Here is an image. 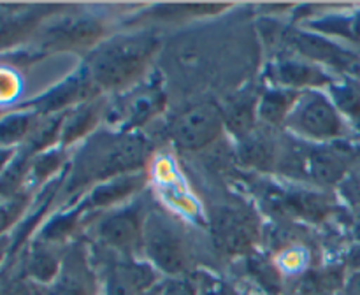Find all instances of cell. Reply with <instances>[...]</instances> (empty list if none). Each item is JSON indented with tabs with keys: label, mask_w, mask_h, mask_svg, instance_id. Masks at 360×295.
<instances>
[{
	"label": "cell",
	"mask_w": 360,
	"mask_h": 295,
	"mask_svg": "<svg viewBox=\"0 0 360 295\" xmlns=\"http://www.w3.org/2000/svg\"><path fill=\"white\" fill-rule=\"evenodd\" d=\"M104 112L105 102L101 97L67 111L62 126V137H60V144L63 150L76 144L77 140L88 139V136L97 129Z\"/></svg>",
	"instance_id": "cell-20"
},
{
	"label": "cell",
	"mask_w": 360,
	"mask_h": 295,
	"mask_svg": "<svg viewBox=\"0 0 360 295\" xmlns=\"http://www.w3.org/2000/svg\"><path fill=\"white\" fill-rule=\"evenodd\" d=\"M160 281V273L150 262L116 256L105 266L104 295H141Z\"/></svg>",
	"instance_id": "cell-12"
},
{
	"label": "cell",
	"mask_w": 360,
	"mask_h": 295,
	"mask_svg": "<svg viewBox=\"0 0 360 295\" xmlns=\"http://www.w3.org/2000/svg\"><path fill=\"white\" fill-rule=\"evenodd\" d=\"M245 274L262 295L287 294V277L281 273L278 262L264 253L253 251L245 256Z\"/></svg>",
	"instance_id": "cell-22"
},
{
	"label": "cell",
	"mask_w": 360,
	"mask_h": 295,
	"mask_svg": "<svg viewBox=\"0 0 360 295\" xmlns=\"http://www.w3.org/2000/svg\"><path fill=\"white\" fill-rule=\"evenodd\" d=\"M109 32L104 14L79 7H67V14H56L51 23L37 30V46L46 51L94 49Z\"/></svg>",
	"instance_id": "cell-5"
},
{
	"label": "cell",
	"mask_w": 360,
	"mask_h": 295,
	"mask_svg": "<svg viewBox=\"0 0 360 295\" xmlns=\"http://www.w3.org/2000/svg\"><path fill=\"white\" fill-rule=\"evenodd\" d=\"M32 190L11 199L0 200V237H7L11 230L18 228L30 206Z\"/></svg>",
	"instance_id": "cell-31"
},
{
	"label": "cell",
	"mask_w": 360,
	"mask_h": 295,
	"mask_svg": "<svg viewBox=\"0 0 360 295\" xmlns=\"http://www.w3.org/2000/svg\"><path fill=\"white\" fill-rule=\"evenodd\" d=\"M266 77L273 86L288 88L299 93L333 84V77L322 67L295 55H280L269 62L266 67Z\"/></svg>",
	"instance_id": "cell-13"
},
{
	"label": "cell",
	"mask_w": 360,
	"mask_h": 295,
	"mask_svg": "<svg viewBox=\"0 0 360 295\" xmlns=\"http://www.w3.org/2000/svg\"><path fill=\"white\" fill-rule=\"evenodd\" d=\"M243 295H262V294H259V291H245Z\"/></svg>",
	"instance_id": "cell-40"
},
{
	"label": "cell",
	"mask_w": 360,
	"mask_h": 295,
	"mask_svg": "<svg viewBox=\"0 0 360 295\" xmlns=\"http://www.w3.org/2000/svg\"><path fill=\"white\" fill-rule=\"evenodd\" d=\"M259 98L260 93L257 88H245L227 98V102L221 105L225 130H229L238 140L245 139L257 129Z\"/></svg>",
	"instance_id": "cell-17"
},
{
	"label": "cell",
	"mask_w": 360,
	"mask_h": 295,
	"mask_svg": "<svg viewBox=\"0 0 360 295\" xmlns=\"http://www.w3.org/2000/svg\"><path fill=\"white\" fill-rule=\"evenodd\" d=\"M276 41V46L290 49L295 56H301L315 65H326L340 72H355L359 69L357 55L316 32L281 25Z\"/></svg>",
	"instance_id": "cell-8"
},
{
	"label": "cell",
	"mask_w": 360,
	"mask_h": 295,
	"mask_svg": "<svg viewBox=\"0 0 360 295\" xmlns=\"http://www.w3.org/2000/svg\"><path fill=\"white\" fill-rule=\"evenodd\" d=\"M273 129L266 126L260 130L257 126L250 136L238 140V158L243 165L257 171L269 172L276 169L278 146L280 139H274Z\"/></svg>",
	"instance_id": "cell-19"
},
{
	"label": "cell",
	"mask_w": 360,
	"mask_h": 295,
	"mask_svg": "<svg viewBox=\"0 0 360 295\" xmlns=\"http://www.w3.org/2000/svg\"><path fill=\"white\" fill-rule=\"evenodd\" d=\"M63 162H65V151H63V148H51V150L34 155L30 165L28 188L32 190L34 186H41L46 181H49L62 169Z\"/></svg>",
	"instance_id": "cell-30"
},
{
	"label": "cell",
	"mask_w": 360,
	"mask_h": 295,
	"mask_svg": "<svg viewBox=\"0 0 360 295\" xmlns=\"http://www.w3.org/2000/svg\"><path fill=\"white\" fill-rule=\"evenodd\" d=\"M347 277L341 266L309 267L302 276L294 280L290 295H338L345 290Z\"/></svg>",
	"instance_id": "cell-21"
},
{
	"label": "cell",
	"mask_w": 360,
	"mask_h": 295,
	"mask_svg": "<svg viewBox=\"0 0 360 295\" xmlns=\"http://www.w3.org/2000/svg\"><path fill=\"white\" fill-rule=\"evenodd\" d=\"M123 104H120V114H122V129L123 132H137L143 125L155 118L158 112L164 111L165 97L160 84L155 83L144 84V86H134L123 98Z\"/></svg>",
	"instance_id": "cell-15"
},
{
	"label": "cell",
	"mask_w": 360,
	"mask_h": 295,
	"mask_svg": "<svg viewBox=\"0 0 360 295\" xmlns=\"http://www.w3.org/2000/svg\"><path fill=\"white\" fill-rule=\"evenodd\" d=\"M343 295H360V273H354L348 277Z\"/></svg>",
	"instance_id": "cell-36"
},
{
	"label": "cell",
	"mask_w": 360,
	"mask_h": 295,
	"mask_svg": "<svg viewBox=\"0 0 360 295\" xmlns=\"http://www.w3.org/2000/svg\"><path fill=\"white\" fill-rule=\"evenodd\" d=\"M18 151H20V148H0V172L14 160Z\"/></svg>",
	"instance_id": "cell-37"
},
{
	"label": "cell",
	"mask_w": 360,
	"mask_h": 295,
	"mask_svg": "<svg viewBox=\"0 0 360 295\" xmlns=\"http://www.w3.org/2000/svg\"><path fill=\"white\" fill-rule=\"evenodd\" d=\"M62 6L35 7H0V51L20 44L21 41L39 30V25L49 16L63 11Z\"/></svg>",
	"instance_id": "cell-14"
},
{
	"label": "cell",
	"mask_w": 360,
	"mask_h": 295,
	"mask_svg": "<svg viewBox=\"0 0 360 295\" xmlns=\"http://www.w3.org/2000/svg\"><path fill=\"white\" fill-rule=\"evenodd\" d=\"M158 48L160 39L153 32L115 35L91 49L83 67L101 91H122L143 77Z\"/></svg>",
	"instance_id": "cell-2"
},
{
	"label": "cell",
	"mask_w": 360,
	"mask_h": 295,
	"mask_svg": "<svg viewBox=\"0 0 360 295\" xmlns=\"http://www.w3.org/2000/svg\"><path fill=\"white\" fill-rule=\"evenodd\" d=\"M44 295H101L97 270L79 244H72L63 253L62 270L44 288Z\"/></svg>",
	"instance_id": "cell-11"
},
{
	"label": "cell",
	"mask_w": 360,
	"mask_h": 295,
	"mask_svg": "<svg viewBox=\"0 0 360 295\" xmlns=\"http://www.w3.org/2000/svg\"><path fill=\"white\" fill-rule=\"evenodd\" d=\"M211 241L214 251L225 258L248 256L260 241L255 214L238 204H220L211 211Z\"/></svg>",
	"instance_id": "cell-6"
},
{
	"label": "cell",
	"mask_w": 360,
	"mask_h": 295,
	"mask_svg": "<svg viewBox=\"0 0 360 295\" xmlns=\"http://www.w3.org/2000/svg\"><path fill=\"white\" fill-rule=\"evenodd\" d=\"M20 90V77L16 76L13 69L0 67V111L4 104H9L16 98Z\"/></svg>",
	"instance_id": "cell-35"
},
{
	"label": "cell",
	"mask_w": 360,
	"mask_h": 295,
	"mask_svg": "<svg viewBox=\"0 0 360 295\" xmlns=\"http://www.w3.org/2000/svg\"><path fill=\"white\" fill-rule=\"evenodd\" d=\"M160 295H199L193 276L165 277L160 283Z\"/></svg>",
	"instance_id": "cell-34"
},
{
	"label": "cell",
	"mask_w": 360,
	"mask_h": 295,
	"mask_svg": "<svg viewBox=\"0 0 360 295\" xmlns=\"http://www.w3.org/2000/svg\"><path fill=\"white\" fill-rule=\"evenodd\" d=\"M278 204L283 207L287 213L294 216L304 218L309 221H319L329 214L330 204L326 195H320L315 192H290L285 193L278 199Z\"/></svg>",
	"instance_id": "cell-27"
},
{
	"label": "cell",
	"mask_w": 360,
	"mask_h": 295,
	"mask_svg": "<svg viewBox=\"0 0 360 295\" xmlns=\"http://www.w3.org/2000/svg\"><path fill=\"white\" fill-rule=\"evenodd\" d=\"M150 157V143L139 132H95L81 146L70 165L65 193L94 188L116 176L141 172Z\"/></svg>",
	"instance_id": "cell-1"
},
{
	"label": "cell",
	"mask_w": 360,
	"mask_h": 295,
	"mask_svg": "<svg viewBox=\"0 0 360 295\" xmlns=\"http://www.w3.org/2000/svg\"><path fill=\"white\" fill-rule=\"evenodd\" d=\"M101 88L95 84L88 70L81 65L79 70L67 77L65 81L56 84L44 95L32 100L30 104H25L23 107L32 109L37 114L48 116V114H58V112H67L70 109L77 107V105L84 104V102L95 100L101 97Z\"/></svg>",
	"instance_id": "cell-10"
},
{
	"label": "cell",
	"mask_w": 360,
	"mask_h": 295,
	"mask_svg": "<svg viewBox=\"0 0 360 295\" xmlns=\"http://www.w3.org/2000/svg\"><path fill=\"white\" fill-rule=\"evenodd\" d=\"M2 112H4V111H0V114H2Z\"/></svg>",
	"instance_id": "cell-41"
},
{
	"label": "cell",
	"mask_w": 360,
	"mask_h": 295,
	"mask_svg": "<svg viewBox=\"0 0 360 295\" xmlns=\"http://www.w3.org/2000/svg\"><path fill=\"white\" fill-rule=\"evenodd\" d=\"M143 255L165 277L192 276L197 270L186 237L160 211L146 213Z\"/></svg>",
	"instance_id": "cell-3"
},
{
	"label": "cell",
	"mask_w": 360,
	"mask_h": 295,
	"mask_svg": "<svg viewBox=\"0 0 360 295\" xmlns=\"http://www.w3.org/2000/svg\"><path fill=\"white\" fill-rule=\"evenodd\" d=\"M148 176L141 172H132V174L116 176V178L108 179L104 183H98L94 188H90L88 195L84 197L83 204L84 211H95V209H108V207H115L116 204L123 202V200L130 199L136 195L137 192L146 186Z\"/></svg>",
	"instance_id": "cell-16"
},
{
	"label": "cell",
	"mask_w": 360,
	"mask_h": 295,
	"mask_svg": "<svg viewBox=\"0 0 360 295\" xmlns=\"http://www.w3.org/2000/svg\"><path fill=\"white\" fill-rule=\"evenodd\" d=\"M9 253H11V235H7V237H0V266H2V262L7 258Z\"/></svg>",
	"instance_id": "cell-38"
},
{
	"label": "cell",
	"mask_w": 360,
	"mask_h": 295,
	"mask_svg": "<svg viewBox=\"0 0 360 295\" xmlns=\"http://www.w3.org/2000/svg\"><path fill=\"white\" fill-rule=\"evenodd\" d=\"M63 249L34 239L23 258V276L39 287H49L62 270Z\"/></svg>",
	"instance_id": "cell-18"
},
{
	"label": "cell",
	"mask_w": 360,
	"mask_h": 295,
	"mask_svg": "<svg viewBox=\"0 0 360 295\" xmlns=\"http://www.w3.org/2000/svg\"><path fill=\"white\" fill-rule=\"evenodd\" d=\"M304 27L326 37H341L360 44V9L352 14H316Z\"/></svg>",
	"instance_id": "cell-24"
},
{
	"label": "cell",
	"mask_w": 360,
	"mask_h": 295,
	"mask_svg": "<svg viewBox=\"0 0 360 295\" xmlns=\"http://www.w3.org/2000/svg\"><path fill=\"white\" fill-rule=\"evenodd\" d=\"M227 6L217 4H172V6H157L151 9V20L155 21H185L193 18L217 16L224 13Z\"/></svg>",
	"instance_id": "cell-29"
},
{
	"label": "cell",
	"mask_w": 360,
	"mask_h": 295,
	"mask_svg": "<svg viewBox=\"0 0 360 295\" xmlns=\"http://www.w3.org/2000/svg\"><path fill=\"white\" fill-rule=\"evenodd\" d=\"M299 95V91L288 88L267 86L259 98V119L269 129L283 126Z\"/></svg>",
	"instance_id": "cell-23"
},
{
	"label": "cell",
	"mask_w": 360,
	"mask_h": 295,
	"mask_svg": "<svg viewBox=\"0 0 360 295\" xmlns=\"http://www.w3.org/2000/svg\"><path fill=\"white\" fill-rule=\"evenodd\" d=\"M32 158L34 155L20 148L14 160L0 172V200L11 199L30 190L28 179H30Z\"/></svg>",
	"instance_id": "cell-28"
},
{
	"label": "cell",
	"mask_w": 360,
	"mask_h": 295,
	"mask_svg": "<svg viewBox=\"0 0 360 295\" xmlns=\"http://www.w3.org/2000/svg\"><path fill=\"white\" fill-rule=\"evenodd\" d=\"M330 90H333L334 104L341 111H345L347 114H359L360 111V91L359 88H355L352 83H343V84H330Z\"/></svg>",
	"instance_id": "cell-33"
},
{
	"label": "cell",
	"mask_w": 360,
	"mask_h": 295,
	"mask_svg": "<svg viewBox=\"0 0 360 295\" xmlns=\"http://www.w3.org/2000/svg\"><path fill=\"white\" fill-rule=\"evenodd\" d=\"M144 220L146 213L141 204L111 211L95 225V241L112 255L136 258L137 253H143Z\"/></svg>",
	"instance_id": "cell-9"
},
{
	"label": "cell",
	"mask_w": 360,
	"mask_h": 295,
	"mask_svg": "<svg viewBox=\"0 0 360 295\" xmlns=\"http://www.w3.org/2000/svg\"><path fill=\"white\" fill-rule=\"evenodd\" d=\"M84 213H86V211H84L83 204L69 207L67 211H60L58 214L49 218V220L39 228L35 239L62 248L65 242L70 241V237H72L74 230L77 228V225H79Z\"/></svg>",
	"instance_id": "cell-26"
},
{
	"label": "cell",
	"mask_w": 360,
	"mask_h": 295,
	"mask_svg": "<svg viewBox=\"0 0 360 295\" xmlns=\"http://www.w3.org/2000/svg\"><path fill=\"white\" fill-rule=\"evenodd\" d=\"M41 114L21 105L0 114V148H21L30 137Z\"/></svg>",
	"instance_id": "cell-25"
},
{
	"label": "cell",
	"mask_w": 360,
	"mask_h": 295,
	"mask_svg": "<svg viewBox=\"0 0 360 295\" xmlns=\"http://www.w3.org/2000/svg\"><path fill=\"white\" fill-rule=\"evenodd\" d=\"M197 284V294L199 295H243L245 291L239 290L232 281L225 277L217 276L210 270L197 269L192 274Z\"/></svg>",
	"instance_id": "cell-32"
},
{
	"label": "cell",
	"mask_w": 360,
	"mask_h": 295,
	"mask_svg": "<svg viewBox=\"0 0 360 295\" xmlns=\"http://www.w3.org/2000/svg\"><path fill=\"white\" fill-rule=\"evenodd\" d=\"M283 126L313 144H333L348 132L340 109L319 90L301 91Z\"/></svg>",
	"instance_id": "cell-4"
},
{
	"label": "cell",
	"mask_w": 360,
	"mask_h": 295,
	"mask_svg": "<svg viewBox=\"0 0 360 295\" xmlns=\"http://www.w3.org/2000/svg\"><path fill=\"white\" fill-rule=\"evenodd\" d=\"M160 283H162V281H160ZM160 283H158L157 287L151 288V290L144 291V294H141V295H160Z\"/></svg>",
	"instance_id": "cell-39"
},
{
	"label": "cell",
	"mask_w": 360,
	"mask_h": 295,
	"mask_svg": "<svg viewBox=\"0 0 360 295\" xmlns=\"http://www.w3.org/2000/svg\"><path fill=\"white\" fill-rule=\"evenodd\" d=\"M225 130L224 111L214 100H202L183 109L169 123V139L178 150L202 151L217 143Z\"/></svg>",
	"instance_id": "cell-7"
}]
</instances>
